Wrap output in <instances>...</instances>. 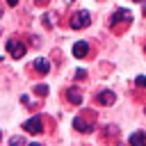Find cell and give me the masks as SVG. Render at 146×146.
<instances>
[{
    "mask_svg": "<svg viewBox=\"0 0 146 146\" xmlns=\"http://www.w3.org/2000/svg\"><path fill=\"white\" fill-rule=\"evenodd\" d=\"M7 5H9V7H16V5H18V0H7Z\"/></svg>",
    "mask_w": 146,
    "mask_h": 146,
    "instance_id": "cell-15",
    "label": "cell"
},
{
    "mask_svg": "<svg viewBox=\"0 0 146 146\" xmlns=\"http://www.w3.org/2000/svg\"><path fill=\"white\" fill-rule=\"evenodd\" d=\"M130 23H132V14H130L128 9H116V11L112 14V18H110V27L116 30V32H121V30L128 27Z\"/></svg>",
    "mask_w": 146,
    "mask_h": 146,
    "instance_id": "cell-1",
    "label": "cell"
},
{
    "mask_svg": "<svg viewBox=\"0 0 146 146\" xmlns=\"http://www.w3.org/2000/svg\"><path fill=\"white\" fill-rule=\"evenodd\" d=\"M114 100H116V96L112 91H98V96H96V103L98 105H112Z\"/></svg>",
    "mask_w": 146,
    "mask_h": 146,
    "instance_id": "cell-7",
    "label": "cell"
},
{
    "mask_svg": "<svg viewBox=\"0 0 146 146\" xmlns=\"http://www.w3.org/2000/svg\"><path fill=\"white\" fill-rule=\"evenodd\" d=\"M89 55V43L87 41H75L73 43V57L75 59H82V57H87Z\"/></svg>",
    "mask_w": 146,
    "mask_h": 146,
    "instance_id": "cell-5",
    "label": "cell"
},
{
    "mask_svg": "<svg viewBox=\"0 0 146 146\" xmlns=\"http://www.w3.org/2000/svg\"><path fill=\"white\" fill-rule=\"evenodd\" d=\"M144 16H146V7H144Z\"/></svg>",
    "mask_w": 146,
    "mask_h": 146,
    "instance_id": "cell-17",
    "label": "cell"
},
{
    "mask_svg": "<svg viewBox=\"0 0 146 146\" xmlns=\"http://www.w3.org/2000/svg\"><path fill=\"white\" fill-rule=\"evenodd\" d=\"M135 84H137V87H146V75H137Z\"/></svg>",
    "mask_w": 146,
    "mask_h": 146,
    "instance_id": "cell-13",
    "label": "cell"
},
{
    "mask_svg": "<svg viewBox=\"0 0 146 146\" xmlns=\"http://www.w3.org/2000/svg\"><path fill=\"white\" fill-rule=\"evenodd\" d=\"M0 137H2V135H0Z\"/></svg>",
    "mask_w": 146,
    "mask_h": 146,
    "instance_id": "cell-20",
    "label": "cell"
},
{
    "mask_svg": "<svg viewBox=\"0 0 146 146\" xmlns=\"http://www.w3.org/2000/svg\"><path fill=\"white\" fill-rule=\"evenodd\" d=\"M128 141L130 144H146V132H132L128 137Z\"/></svg>",
    "mask_w": 146,
    "mask_h": 146,
    "instance_id": "cell-10",
    "label": "cell"
},
{
    "mask_svg": "<svg viewBox=\"0 0 146 146\" xmlns=\"http://www.w3.org/2000/svg\"><path fill=\"white\" fill-rule=\"evenodd\" d=\"M25 50H27V48H25L23 41H18V39H9V41H7V52H9L14 59H21V57L25 55Z\"/></svg>",
    "mask_w": 146,
    "mask_h": 146,
    "instance_id": "cell-3",
    "label": "cell"
},
{
    "mask_svg": "<svg viewBox=\"0 0 146 146\" xmlns=\"http://www.w3.org/2000/svg\"><path fill=\"white\" fill-rule=\"evenodd\" d=\"M84 75H87V71H84V68H78V71H75V78H78V80H82Z\"/></svg>",
    "mask_w": 146,
    "mask_h": 146,
    "instance_id": "cell-14",
    "label": "cell"
},
{
    "mask_svg": "<svg viewBox=\"0 0 146 146\" xmlns=\"http://www.w3.org/2000/svg\"><path fill=\"white\" fill-rule=\"evenodd\" d=\"M32 68H34L39 75H48V73H50V62L43 59V57H36L34 64H32Z\"/></svg>",
    "mask_w": 146,
    "mask_h": 146,
    "instance_id": "cell-6",
    "label": "cell"
},
{
    "mask_svg": "<svg viewBox=\"0 0 146 146\" xmlns=\"http://www.w3.org/2000/svg\"><path fill=\"white\" fill-rule=\"evenodd\" d=\"M0 18H2V9H0Z\"/></svg>",
    "mask_w": 146,
    "mask_h": 146,
    "instance_id": "cell-18",
    "label": "cell"
},
{
    "mask_svg": "<svg viewBox=\"0 0 146 146\" xmlns=\"http://www.w3.org/2000/svg\"><path fill=\"white\" fill-rule=\"evenodd\" d=\"M89 23H91V14H89L87 9L75 11V14L71 16V21H68V25H71L73 30H82V27H87Z\"/></svg>",
    "mask_w": 146,
    "mask_h": 146,
    "instance_id": "cell-2",
    "label": "cell"
},
{
    "mask_svg": "<svg viewBox=\"0 0 146 146\" xmlns=\"http://www.w3.org/2000/svg\"><path fill=\"white\" fill-rule=\"evenodd\" d=\"M36 2H39V5H46V2H48V0H36Z\"/></svg>",
    "mask_w": 146,
    "mask_h": 146,
    "instance_id": "cell-16",
    "label": "cell"
},
{
    "mask_svg": "<svg viewBox=\"0 0 146 146\" xmlns=\"http://www.w3.org/2000/svg\"><path fill=\"white\" fill-rule=\"evenodd\" d=\"M66 100H68V103H75V105H80V103H82V96L78 94V89H66Z\"/></svg>",
    "mask_w": 146,
    "mask_h": 146,
    "instance_id": "cell-9",
    "label": "cell"
},
{
    "mask_svg": "<svg viewBox=\"0 0 146 146\" xmlns=\"http://www.w3.org/2000/svg\"><path fill=\"white\" fill-rule=\"evenodd\" d=\"M135 2H141V0H135Z\"/></svg>",
    "mask_w": 146,
    "mask_h": 146,
    "instance_id": "cell-19",
    "label": "cell"
},
{
    "mask_svg": "<svg viewBox=\"0 0 146 146\" xmlns=\"http://www.w3.org/2000/svg\"><path fill=\"white\" fill-rule=\"evenodd\" d=\"M144 48H146V46H144Z\"/></svg>",
    "mask_w": 146,
    "mask_h": 146,
    "instance_id": "cell-21",
    "label": "cell"
},
{
    "mask_svg": "<svg viewBox=\"0 0 146 146\" xmlns=\"http://www.w3.org/2000/svg\"><path fill=\"white\" fill-rule=\"evenodd\" d=\"M23 130L30 132V135H41V132H43V121H41V116H32V119H27V121L23 123Z\"/></svg>",
    "mask_w": 146,
    "mask_h": 146,
    "instance_id": "cell-4",
    "label": "cell"
},
{
    "mask_svg": "<svg viewBox=\"0 0 146 146\" xmlns=\"http://www.w3.org/2000/svg\"><path fill=\"white\" fill-rule=\"evenodd\" d=\"M34 91H36L39 96H46V94H48V87H46V84H39V87H34Z\"/></svg>",
    "mask_w": 146,
    "mask_h": 146,
    "instance_id": "cell-11",
    "label": "cell"
},
{
    "mask_svg": "<svg viewBox=\"0 0 146 146\" xmlns=\"http://www.w3.org/2000/svg\"><path fill=\"white\" fill-rule=\"evenodd\" d=\"M91 125H94V123H87L82 116H75V119H73V128H75L78 132H91Z\"/></svg>",
    "mask_w": 146,
    "mask_h": 146,
    "instance_id": "cell-8",
    "label": "cell"
},
{
    "mask_svg": "<svg viewBox=\"0 0 146 146\" xmlns=\"http://www.w3.org/2000/svg\"><path fill=\"white\" fill-rule=\"evenodd\" d=\"M9 144H11V146H18V144H25V137H11V139H9Z\"/></svg>",
    "mask_w": 146,
    "mask_h": 146,
    "instance_id": "cell-12",
    "label": "cell"
}]
</instances>
